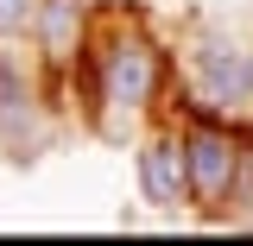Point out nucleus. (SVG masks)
Returning <instances> with one entry per match:
<instances>
[{"label":"nucleus","instance_id":"nucleus-1","mask_svg":"<svg viewBox=\"0 0 253 246\" xmlns=\"http://www.w3.org/2000/svg\"><path fill=\"white\" fill-rule=\"evenodd\" d=\"M165 44H158L139 13L114 6L108 19H95L89 38V82H95V126L108 139H126L139 114H152L158 95H165Z\"/></svg>","mask_w":253,"mask_h":246},{"label":"nucleus","instance_id":"nucleus-2","mask_svg":"<svg viewBox=\"0 0 253 246\" xmlns=\"http://www.w3.org/2000/svg\"><path fill=\"white\" fill-rule=\"evenodd\" d=\"M184 152H190V209L203 221H228L247 196V139L234 133V120L184 107Z\"/></svg>","mask_w":253,"mask_h":246},{"label":"nucleus","instance_id":"nucleus-3","mask_svg":"<svg viewBox=\"0 0 253 246\" xmlns=\"http://www.w3.org/2000/svg\"><path fill=\"white\" fill-rule=\"evenodd\" d=\"M184 107L247 120L253 114V38L228 26H196L184 38Z\"/></svg>","mask_w":253,"mask_h":246},{"label":"nucleus","instance_id":"nucleus-4","mask_svg":"<svg viewBox=\"0 0 253 246\" xmlns=\"http://www.w3.org/2000/svg\"><path fill=\"white\" fill-rule=\"evenodd\" d=\"M133 164H139V196L158 215L190 209V152H184V126L177 120H158L152 133H139Z\"/></svg>","mask_w":253,"mask_h":246},{"label":"nucleus","instance_id":"nucleus-5","mask_svg":"<svg viewBox=\"0 0 253 246\" xmlns=\"http://www.w3.org/2000/svg\"><path fill=\"white\" fill-rule=\"evenodd\" d=\"M89 38H95L89 0H44L32 44H38V63H44V76H51V82H70V70L89 57Z\"/></svg>","mask_w":253,"mask_h":246},{"label":"nucleus","instance_id":"nucleus-6","mask_svg":"<svg viewBox=\"0 0 253 246\" xmlns=\"http://www.w3.org/2000/svg\"><path fill=\"white\" fill-rule=\"evenodd\" d=\"M38 13H44V0H0V44H19L38 32Z\"/></svg>","mask_w":253,"mask_h":246}]
</instances>
